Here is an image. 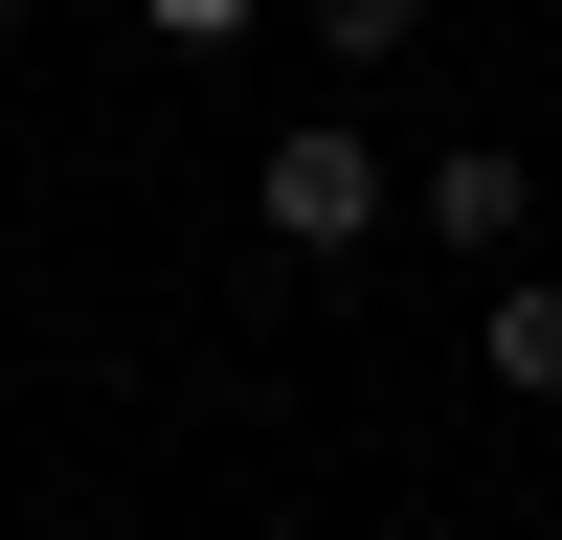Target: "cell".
<instances>
[{"instance_id":"cell-1","label":"cell","mask_w":562,"mask_h":540,"mask_svg":"<svg viewBox=\"0 0 562 540\" xmlns=\"http://www.w3.org/2000/svg\"><path fill=\"white\" fill-rule=\"evenodd\" d=\"M248 225H270V248H315V270H338L360 225H383V158H360L338 113H293V135H270V158H248Z\"/></svg>"},{"instance_id":"cell-4","label":"cell","mask_w":562,"mask_h":540,"mask_svg":"<svg viewBox=\"0 0 562 540\" xmlns=\"http://www.w3.org/2000/svg\"><path fill=\"white\" fill-rule=\"evenodd\" d=\"M405 23H428V0H315V45H338V68H405Z\"/></svg>"},{"instance_id":"cell-5","label":"cell","mask_w":562,"mask_h":540,"mask_svg":"<svg viewBox=\"0 0 562 540\" xmlns=\"http://www.w3.org/2000/svg\"><path fill=\"white\" fill-rule=\"evenodd\" d=\"M135 23H158V45H225V23H248V0H135Z\"/></svg>"},{"instance_id":"cell-2","label":"cell","mask_w":562,"mask_h":540,"mask_svg":"<svg viewBox=\"0 0 562 540\" xmlns=\"http://www.w3.org/2000/svg\"><path fill=\"white\" fill-rule=\"evenodd\" d=\"M428 225H450V248H518V225H540L518 135H450V158H428Z\"/></svg>"},{"instance_id":"cell-6","label":"cell","mask_w":562,"mask_h":540,"mask_svg":"<svg viewBox=\"0 0 562 540\" xmlns=\"http://www.w3.org/2000/svg\"><path fill=\"white\" fill-rule=\"evenodd\" d=\"M0 45H23V0H0Z\"/></svg>"},{"instance_id":"cell-3","label":"cell","mask_w":562,"mask_h":540,"mask_svg":"<svg viewBox=\"0 0 562 540\" xmlns=\"http://www.w3.org/2000/svg\"><path fill=\"white\" fill-rule=\"evenodd\" d=\"M473 360H495V405H562V270H518V293L473 315Z\"/></svg>"}]
</instances>
